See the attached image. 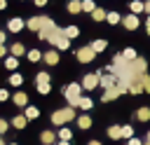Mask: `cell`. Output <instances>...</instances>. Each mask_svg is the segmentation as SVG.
<instances>
[{
    "mask_svg": "<svg viewBox=\"0 0 150 145\" xmlns=\"http://www.w3.org/2000/svg\"><path fill=\"white\" fill-rule=\"evenodd\" d=\"M42 61H45L47 65H56V63H59V51H56V49H47V51L42 54Z\"/></svg>",
    "mask_w": 150,
    "mask_h": 145,
    "instance_id": "30bf717a",
    "label": "cell"
},
{
    "mask_svg": "<svg viewBox=\"0 0 150 145\" xmlns=\"http://www.w3.org/2000/svg\"><path fill=\"white\" fill-rule=\"evenodd\" d=\"M94 9H96V2L94 0H82V12H89L91 14Z\"/></svg>",
    "mask_w": 150,
    "mask_h": 145,
    "instance_id": "83f0119b",
    "label": "cell"
},
{
    "mask_svg": "<svg viewBox=\"0 0 150 145\" xmlns=\"http://www.w3.org/2000/svg\"><path fill=\"white\" fill-rule=\"evenodd\" d=\"M108 136H110L112 140H120V138H122V126H117V124H112V126L108 129Z\"/></svg>",
    "mask_w": 150,
    "mask_h": 145,
    "instance_id": "ffe728a7",
    "label": "cell"
},
{
    "mask_svg": "<svg viewBox=\"0 0 150 145\" xmlns=\"http://www.w3.org/2000/svg\"><path fill=\"white\" fill-rule=\"evenodd\" d=\"M77 126L84 131V129H89L91 126V117H87V115H82V117H77Z\"/></svg>",
    "mask_w": 150,
    "mask_h": 145,
    "instance_id": "484cf974",
    "label": "cell"
},
{
    "mask_svg": "<svg viewBox=\"0 0 150 145\" xmlns=\"http://www.w3.org/2000/svg\"><path fill=\"white\" fill-rule=\"evenodd\" d=\"M136 119L138 122H148L150 119V108H138L136 110Z\"/></svg>",
    "mask_w": 150,
    "mask_h": 145,
    "instance_id": "44dd1931",
    "label": "cell"
},
{
    "mask_svg": "<svg viewBox=\"0 0 150 145\" xmlns=\"http://www.w3.org/2000/svg\"><path fill=\"white\" fill-rule=\"evenodd\" d=\"M82 89H87V91H91V89H96L98 84H101V75L98 72H89V75H84L82 77Z\"/></svg>",
    "mask_w": 150,
    "mask_h": 145,
    "instance_id": "277c9868",
    "label": "cell"
},
{
    "mask_svg": "<svg viewBox=\"0 0 150 145\" xmlns=\"http://www.w3.org/2000/svg\"><path fill=\"white\" fill-rule=\"evenodd\" d=\"M91 105H94V103H91V98H84V96L80 98V108H82V110H89Z\"/></svg>",
    "mask_w": 150,
    "mask_h": 145,
    "instance_id": "8d00e7d4",
    "label": "cell"
},
{
    "mask_svg": "<svg viewBox=\"0 0 150 145\" xmlns=\"http://www.w3.org/2000/svg\"><path fill=\"white\" fill-rule=\"evenodd\" d=\"M129 91H131V94H141V91H145L143 84H141V77H138V82H134V84L129 87Z\"/></svg>",
    "mask_w": 150,
    "mask_h": 145,
    "instance_id": "d6a6232c",
    "label": "cell"
},
{
    "mask_svg": "<svg viewBox=\"0 0 150 145\" xmlns=\"http://www.w3.org/2000/svg\"><path fill=\"white\" fill-rule=\"evenodd\" d=\"M70 119H77V115H75V108H61V110H56L54 115H52V122L56 124V126H66Z\"/></svg>",
    "mask_w": 150,
    "mask_h": 145,
    "instance_id": "3957f363",
    "label": "cell"
},
{
    "mask_svg": "<svg viewBox=\"0 0 150 145\" xmlns=\"http://www.w3.org/2000/svg\"><path fill=\"white\" fill-rule=\"evenodd\" d=\"M56 145H70V143H68V140H59Z\"/></svg>",
    "mask_w": 150,
    "mask_h": 145,
    "instance_id": "7dc6e473",
    "label": "cell"
},
{
    "mask_svg": "<svg viewBox=\"0 0 150 145\" xmlns=\"http://www.w3.org/2000/svg\"><path fill=\"white\" fill-rule=\"evenodd\" d=\"M63 30H66V37H68V40H73V37L80 35V28H77V26H66Z\"/></svg>",
    "mask_w": 150,
    "mask_h": 145,
    "instance_id": "cb8c5ba5",
    "label": "cell"
},
{
    "mask_svg": "<svg viewBox=\"0 0 150 145\" xmlns=\"http://www.w3.org/2000/svg\"><path fill=\"white\" fill-rule=\"evenodd\" d=\"M66 9H68V14H80L82 12V0H70L66 5Z\"/></svg>",
    "mask_w": 150,
    "mask_h": 145,
    "instance_id": "5bb4252c",
    "label": "cell"
},
{
    "mask_svg": "<svg viewBox=\"0 0 150 145\" xmlns=\"http://www.w3.org/2000/svg\"><path fill=\"white\" fill-rule=\"evenodd\" d=\"M38 84V94H42V96H47L49 91H52V84H49V80L47 82H35Z\"/></svg>",
    "mask_w": 150,
    "mask_h": 145,
    "instance_id": "603a6c76",
    "label": "cell"
},
{
    "mask_svg": "<svg viewBox=\"0 0 150 145\" xmlns=\"http://www.w3.org/2000/svg\"><path fill=\"white\" fill-rule=\"evenodd\" d=\"M129 9H131V14H141V12H145V2H141V0H131L129 2Z\"/></svg>",
    "mask_w": 150,
    "mask_h": 145,
    "instance_id": "9a60e30c",
    "label": "cell"
},
{
    "mask_svg": "<svg viewBox=\"0 0 150 145\" xmlns=\"http://www.w3.org/2000/svg\"><path fill=\"white\" fill-rule=\"evenodd\" d=\"M47 23V16H30L28 21H26V28L28 30H35V33H40V28Z\"/></svg>",
    "mask_w": 150,
    "mask_h": 145,
    "instance_id": "8992f818",
    "label": "cell"
},
{
    "mask_svg": "<svg viewBox=\"0 0 150 145\" xmlns=\"http://www.w3.org/2000/svg\"><path fill=\"white\" fill-rule=\"evenodd\" d=\"M26 124H28V117H26V115H14V117H12V126H14V129H23Z\"/></svg>",
    "mask_w": 150,
    "mask_h": 145,
    "instance_id": "2e32d148",
    "label": "cell"
},
{
    "mask_svg": "<svg viewBox=\"0 0 150 145\" xmlns=\"http://www.w3.org/2000/svg\"><path fill=\"white\" fill-rule=\"evenodd\" d=\"M138 23H141V19H138L136 14H127V16H122V26H124L127 30H136Z\"/></svg>",
    "mask_w": 150,
    "mask_h": 145,
    "instance_id": "ba28073f",
    "label": "cell"
},
{
    "mask_svg": "<svg viewBox=\"0 0 150 145\" xmlns=\"http://www.w3.org/2000/svg\"><path fill=\"white\" fill-rule=\"evenodd\" d=\"M16 65H19V58L16 56H5V68L7 70H16Z\"/></svg>",
    "mask_w": 150,
    "mask_h": 145,
    "instance_id": "7402d4cb",
    "label": "cell"
},
{
    "mask_svg": "<svg viewBox=\"0 0 150 145\" xmlns=\"http://www.w3.org/2000/svg\"><path fill=\"white\" fill-rule=\"evenodd\" d=\"M89 145H101V143L98 140H89Z\"/></svg>",
    "mask_w": 150,
    "mask_h": 145,
    "instance_id": "c3c4849f",
    "label": "cell"
},
{
    "mask_svg": "<svg viewBox=\"0 0 150 145\" xmlns=\"http://www.w3.org/2000/svg\"><path fill=\"white\" fill-rule=\"evenodd\" d=\"M21 82H23V77H21L19 72H12V75H9V84H12V87H21Z\"/></svg>",
    "mask_w": 150,
    "mask_h": 145,
    "instance_id": "f546056e",
    "label": "cell"
},
{
    "mask_svg": "<svg viewBox=\"0 0 150 145\" xmlns=\"http://www.w3.org/2000/svg\"><path fill=\"white\" fill-rule=\"evenodd\" d=\"M7 7V0H0V9H5Z\"/></svg>",
    "mask_w": 150,
    "mask_h": 145,
    "instance_id": "ee69618b",
    "label": "cell"
},
{
    "mask_svg": "<svg viewBox=\"0 0 150 145\" xmlns=\"http://www.w3.org/2000/svg\"><path fill=\"white\" fill-rule=\"evenodd\" d=\"M9 51H12V56H16V58H19L21 54H26V47H23L21 42H14V44L9 47Z\"/></svg>",
    "mask_w": 150,
    "mask_h": 145,
    "instance_id": "d6986e66",
    "label": "cell"
},
{
    "mask_svg": "<svg viewBox=\"0 0 150 145\" xmlns=\"http://www.w3.org/2000/svg\"><path fill=\"white\" fill-rule=\"evenodd\" d=\"M75 56H77V61H82V63H91V61H94V56H96V51H94V49H91V44H89V47H80Z\"/></svg>",
    "mask_w": 150,
    "mask_h": 145,
    "instance_id": "5b68a950",
    "label": "cell"
},
{
    "mask_svg": "<svg viewBox=\"0 0 150 145\" xmlns=\"http://www.w3.org/2000/svg\"><path fill=\"white\" fill-rule=\"evenodd\" d=\"M47 5V0H35V7H45Z\"/></svg>",
    "mask_w": 150,
    "mask_h": 145,
    "instance_id": "60d3db41",
    "label": "cell"
},
{
    "mask_svg": "<svg viewBox=\"0 0 150 145\" xmlns=\"http://www.w3.org/2000/svg\"><path fill=\"white\" fill-rule=\"evenodd\" d=\"M47 42H52V47H54V49H61V51H66V49L70 47V40L66 37V30L59 28V26L54 28V33H52V37H49Z\"/></svg>",
    "mask_w": 150,
    "mask_h": 145,
    "instance_id": "7a4b0ae2",
    "label": "cell"
},
{
    "mask_svg": "<svg viewBox=\"0 0 150 145\" xmlns=\"http://www.w3.org/2000/svg\"><path fill=\"white\" fill-rule=\"evenodd\" d=\"M145 14H150V0L145 2Z\"/></svg>",
    "mask_w": 150,
    "mask_h": 145,
    "instance_id": "bcb514c9",
    "label": "cell"
},
{
    "mask_svg": "<svg viewBox=\"0 0 150 145\" xmlns=\"http://www.w3.org/2000/svg\"><path fill=\"white\" fill-rule=\"evenodd\" d=\"M143 145H150V143H148V140H145V143H143Z\"/></svg>",
    "mask_w": 150,
    "mask_h": 145,
    "instance_id": "f907efd6",
    "label": "cell"
},
{
    "mask_svg": "<svg viewBox=\"0 0 150 145\" xmlns=\"http://www.w3.org/2000/svg\"><path fill=\"white\" fill-rule=\"evenodd\" d=\"M56 136H59V140H70V136H73V133H70V129H66V126H63Z\"/></svg>",
    "mask_w": 150,
    "mask_h": 145,
    "instance_id": "e575fe53",
    "label": "cell"
},
{
    "mask_svg": "<svg viewBox=\"0 0 150 145\" xmlns=\"http://www.w3.org/2000/svg\"><path fill=\"white\" fill-rule=\"evenodd\" d=\"M9 145H16V143H9Z\"/></svg>",
    "mask_w": 150,
    "mask_h": 145,
    "instance_id": "816d5d0a",
    "label": "cell"
},
{
    "mask_svg": "<svg viewBox=\"0 0 150 145\" xmlns=\"http://www.w3.org/2000/svg\"><path fill=\"white\" fill-rule=\"evenodd\" d=\"M40 58H42V51H40V49H30V51H28V61L35 63V61H40Z\"/></svg>",
    "mask_w": 150,
    "mask_h": 145,
    "instance_id": "4dcf8cb0",
    "label": "cell"
},
{
    "mask_svg": "<svg viewBox=\"0 0 150 145\" xmlns=\"http://www.w3.org/2000/svg\"><path fill=\"white\" fill-rule=\"evenodd\" d=\"M101 87H103V89H112V87H117V75H112V72L101 75Z\"/></svg>",
    "mask_w": 150,
    "mask_h": 145,
    "instance_id": "8fae6325",
    "label": "cell"
},
{
    "mask_svg": "<svg viewBox=\"0 0 150 145\" xmlns=\"http://www.w3.org/2000/svg\"><path fill=\"white\" fill-rule=\"evenodd\" d=\"M26 117H28V119H38V117H40V110H38L35 105H26Z\"/></svg>",
    "mask_w": 150,
    "mask_h": 145,
    "instance_id": "d4e9b609",
    "label": "cell"
},
{
    "mask_svg": "<svg viewBox=\"0 0 150 145\" xmlns=\"http://www.w3.org/2000/svg\"><path fill=\"white\" fill-rule=\"evenodd\" d=\"M23 28H26V21H21L19 16H14V19L7 21V30H9V33H19V30H23Z\"/></svg>",
    "mask_w": 150,
    "mask_h": 145,
    "instance_id": "9c48e42d",
    "label": "cell"
},
{
    "mask_svg": "<svg viewBox=\"0 0 150 145\" xmlns=\"http://www.w3.org/2000/svg\"><path fill=\"white\" fill-rule=\"evenodd\" d=\"M9 98V91L7 89H0V101H7Z\"/></svg>",
    "mask_w": 150,
    "mask_h": 145,
    "instance_id": "74e56055",
    "label": "cell"
},
{
    "mask_svg": "<svg viewBox=\"0 0 150 145\" xmlns=\"http://www.w3.org/2000/svg\"><path fill=\"white\" fill-rule=\"evenodd\" d=\"M105 21L115 26V23H120V14H117V12H108V16H105Z\"/></svg>",
    "mask_w": 150,
    "mask_h": 145,
    "instance_id": "1f68e13d",
    "label": "cell"
},
{
    "mask_svg": "<svg viewBox=\"0 0 150 145\" xmlns=\"http://www.w3.org/2000/svg\"><path fill=\"white\" fill-rule=\"evenodd\" d=\"M122 138H127V140H129V138H134V129H131L129 124H124V126H122Z\"/></svg>",
    "mask_w": 150,
    "mask_h": 145,
    "instance_id": "836d02e7",
    "label": "cell"
},
{
    "mask_svg": "<svg viewBox=\"0 0 150 145\" xmlns=\"http://www.w3.org/2000/svg\"><path fill=\"white\" fill-rule=\"evenodd\" d=\"M141 84H143V89L150 94V75L145 72V75H141Z\"/></svg>",
    "mask_w": 150,
    "mask_h": 145,
    "instance_id": "d590c367",
    "label": "cell"
},
{
    "mask_svg": "<svg viewBox=\"0 0 150 145\" xmlns=\"http://www.w3.org/2000/svg\"><path fill=\"white\" fill-rule=\"evenodd\" d=\"M122 56H124V61H134V58H138V54H136L131 47H127V49L122 51Z\"/></svg>",
    "mask_w": 150,
    "mask_h": 145,
    "instance_id": "f1b7e54d",
    "label": "cell"
},
{
    "mask_svg": "<svg viewBox=\"0 0 150 145\" xmlns=\"http://www.w3.org/2000/svg\"><path fill=\"white\" fill-rule=\"evenodd\" d=\"M40 140H42L45 145H54V143H56V133H52V131H42V133H40Z\"/></svg>",
    "mask_w": 150,
    "mask_h": 145,
    "instance_id": "e0dca14e",
    "label": "cell"
},
{
    "mask_svg": "<svg viewBox=\"0 0 150 145\" xmlns=\"http://www.w3.org/2000/svg\"><path fill=\"white\" fill-rule=\"evenodd\" d=\"M12 101H14V105H19V108H26V105H28V96H26L23 91H16V94L12 96Z\"/></svg>",
    "mask_w": 150,
    "mask_h": 145,
    "instance_id": "4fadbf2b",
    "label": "cell"
},
{
    "mask_svg": "<svg viewBox=\"0 0 150 145\" xmlns=\"http://www.w3.org/2000/svg\"><path fill=\"white\" fill-rule=\"evenodd\" d=\"M145 33L150 35V16H148V21H145Z\"/></svg>",
    "mask_w": 150,
    "mask_h": 145,
    "instance_id": "7bdbcfd3",
    "label": "cell"
},
{
    "mask_svg": "<svg viewBox=\"0 0 150 145\" xmlns=\"http://www.w3.org/2000/svg\"><path fill=\"white\" fill-rule=\"evenodd\" d=\"M129 145H143V143H141L138 138H129Z\"/></svg>",
    "mask_w": 150,
    "mask_h": 145,
    "instance_id": "ab89813d",
    "label": "cell"
},
{
    "mask_svg": "<svg viewBox=\"0 0 150 145\" xmlns=\"http://www.w3.org/2000/svg\"><path fill=\"white\" fill-rule=\"evenodd\" d=\"M105 47H108V42H105V40H94V42H91V49H94L96 54H98V51H103Z\"/></svg>",
    "mask_w": 150,
    "mask_h": 145,
    "instance_id": "4316f807",
    "label": "cell"
},
{
    "mask_svg": "<svg viewBox=\"0 0 150 145\" xmlns=\"http://www.w3.org/2000/svg\"><path fill=\"white\" fill-rule=\"evenodd\" d=\"M148 143H150V131H148Z\"/></svg>",
    "mask_w": 150,
    "mask_h": 145,
    "instance_id": "681fc988",
    "label": "cell"
},
{
    "mask_svg": "<svg viewBox=\"0 0 150 145\" xmlns=\"http://www.w3.org/2000/svg\"><path fill=\"white\" fill-rule=\"evenodd\" d=\"M0 44H5V33L0 30Z\"/></svg>",
    "mask_w": 150,
    "mask_h": 145,
    "instance_id": "f6af8a7d",
    "label": "cell"
},
{
    "mask_svg": "<svg viewBox=\"0 0 150 145\" xmlns=\"http://www.w3.org/2000/svg\"><path fill=\"white\" fill-rule=\"evenodd\" d=\"M120 94H122V89H120V87L105 89V91H103V98H101V101H103V103H110V101H115V98H117Z\"/></svg>",
    "mask_w": 150,
    "mask_h": 145,
    "instance_id": "7c38bea8",
    "label": "cell"
},
{
    "mask_svg": "<svg viewBox=\"0 0 150 145\" xmlns=\"http://www.w3.org/2000/svg\"><path fill=\"white\" fill-rule=\"evenodd\" d=\"M7 126H9V124H7V122H5V119H0V136H2V133H5V131H7Z\"/></svg>",
    "mask_w": 150,
    "mask_h": 145,
    "instance_id": "f35d334b",
    "label": "cell"
},
{
    "mask_svg": "<svg viewBox=\"0 0 150 145\" xmlns=\"http://www.w3.org/2000/svg\"><path fill=\"white\" fill-rule=\"evenodd\" d=\"M5 54H7V47H5V44H0V58H2Z\"/></svg>",
    "mask_w": 150,
    "mask_h": 145,
    "instance_id": "b9f144b4",
    "label": "cell"
},
{
    "mask_svg": "<svg viewBox=\"0 0 150 145\" xmlns=\"http://www.w3.org/2000/svg\"><path fill=\"white\" fill-rule=\"evenodd\" d=\"M105 16H108V12H105L103 7H96V9L91 12V19H94V21H105Z\"/></svg>",
    "mask_w": 150,
    "mask_h": 145,
    "instance_id": "ac0fdd59",
    "label": "cell"
},
{
    "mask_svg": "<svg viewBox=\"0 0 150 145\" xmlns=\"http://www.w3.org/2000/svg\"><path fill=\"white\" fill-rule=\"evenodd\" d=\"M63 98L68 101V105H70V108H75V105H80V98H82V84H77V82H73V84H68V87H63Z\"/></svg>",
    "mask_w": 150,
    "mask_h": 145,
    "instance_id": "6da1fadb",
    "label": "cell"
},
{
    "mask_svg": "<svg viewBox=\"0 0 150 145\" xmlns=\"http://www.w3.org/2000/svg\"><path fill=\"white\" fill-rule=\"evenodd\" d=\"M54 28H56V23H54V21H52V19L47 16V23H45V26L40 28V33H38V37H40L42 42H45V40H49V37H52V33H54Z\"/></svg>",
    "mask_w": 150,
    "mask_h": 145,
    "instance_id": "52a82bcc",
    "label": "cell"
}]
</instances>
